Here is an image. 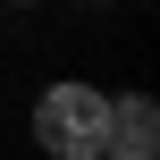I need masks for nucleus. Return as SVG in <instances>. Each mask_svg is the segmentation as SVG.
<instances>
[{
	"label": "nucleus",
	"mask_w": 160,
	"mask_h": 160,
	"mask_svg": "<svg viewBox=\"0 0 160 160\" xmlns=\"http://www.w3.org/2000/svg\"><path fill=\"white\" fill-rule=\"evenodd\" d=\"M101 152H110V160H152V152H160V110H152V93H118V101H110Z\"/></svg>",
	"instance_id": "f03ea898"
},
{
	"label": "nucleus",
	"mask_w": 160,
	"mask_h": 160,
	"mask_svg": "<svg viewBox=\"0 0 160 160\" xmlns=\"http://www.w3.org/2000/svg\"><path fill=\"white\" fill-rule=\"evenodd\" d=\"M101 118H110V93H93V84H42V101H34V143L59 160H101Z\"/></svg>",
	"instance_id": "f257e3e1"
}]
</instances>
